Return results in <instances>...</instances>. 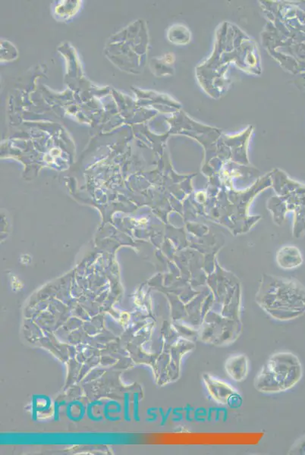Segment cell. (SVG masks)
Wrapping results in <instances>:
<instances>
[{
	"label": "cell",
	"instance_id": "1",
	"mask_svg": "<svg viewBox=\"0 0 305 455\" xmlns=\"http://www.w3.org/2000/svg\"><path fill=\"white\" fill-rule=\"evenodd\" d=\"M302 377V364L295 354L276 353L268 358L257 373L254 388L262 393H280L295 386Z\"/></svg>",
	"mask_w": 305,
	"mask_h": 455
},
{
	"label": "cell",
	"instance_id": "2",
	"mask_svg": "<svg viewBox=\"0 0 305 455\" xmlns=\"http://www.w3.org/2000/svg\"><path fill=\"white\" fill-rule=\"evenodd\" d=\"M202 379L208 394L217 404L232 406L242 403L240 394L228 382L210 373H204Z\"/></svg>",
	"mask_w": 305,
	"mask_h": 455
},
{
	"label": "cell",
	"instance_id": "3",
	"mask_svg": "<svg viewBox=\"0 0 305 455\" xmlns=\"http://www.w3.org/2000/svg\"><path fill=\"white\" fill-rule=\"evenodd\" d=\"M249 360L245 354H235L228 358L225 363L227 374L235 382H242L249 373Z\"/></svg>",
	"mask_w": 305,
	"mask_h": 455
},
{
	"label": "cell",
	"instance_id": "4",
	"mask_svg": "<svg viewBox=\"0 0 305 455\" xmlns=\"http://www.w3.org/2000/svg\"><path fill=\"white\" fill-rule=\"evenodd\" d=\"M86 407L79 400H73L68 404L66 407V416L72 422L78 423L85 416Z\"/></svg>",
	"mask_w": 305,
	"mask_h": 455
},
{
	"label": "cell",
	"instance_id": "5",
	"mask_svg": "<svg viewBox=\"0 0 305 455\" xmlns=\"http://www.w3.org/2000/svg\"><path fill=\"white\" fill-rule=\"evenodd\" d=\"M103 412L105 419H107L110 422H118V421L122 419L120 416H110V414H119V413L122 412V405H121L120 403L118 402L116 400H109L108 402L105 404Z\"/></svg>",
	"mask_w": 305,
	"mask_h": 455
},
{
	"label": "cell",
	"instance_id": "6",
	"mask_svg": "<svg viewBox=\"0 0 305 455\" xmlns=\"http://www.w3.org/2000/svg\"><path fill=\"white\" fill-rule=\"evenodd\" d=\"M33 410H34V419L36 420L37 412L48 411L51 405V400L48 396L43 395H36L33 396Z\"/></svg>",
	"mask_w": 305,
	"mask_h": 455
},
{
	"label": "cell",
	"instance_id": "7",
	"mask_svg": "<svg viewBox=\"0 0 305 455\" xmlns=\"http://www.w3.org/2000/svg\"><path fill=\"white\" fill-rule=\"evenodd\" d=\"M130 399H129V394H124V419L126 422H131L130 417Z\"/></svg>",
	"mask_w": 305,
	"mask_h": 455
},
{
	"label": "cell",
	"instance_id": "8",
	"mask_svg": "<svg viewBox=\"0 0 305 455\" xmlns=\"http://www.w3.org/2000/svg\"><path fill=\"white\" fill-rule=\"evenodd\" d=\"M96 400H95V401H93V402L90 403V404H88V407H87V416H88V417L89 418L91 421H93V422H100V421L103 420V417H104L103 415H101V416H96V415H95L94 413H93V411H94V410H93L94 409V406L96 404Z\"/></svg>",
	"mask_w": 305,
	"mask_h": 455
},
{
	"label": "cell",
	"instance_id": "9",
	"mask_svg": "<svg viewBox=\"0 0 305 455\" xmlns=\"http://www.w3.org/2000/svg\"><path fill=\"white\" fill-rule=\"evenodd\" d=\"M133 418L135 422L141 421L139 416V395L137 392L133 395Z\"/></svg>",
	"mask_w": 305,
	"mask_h": 455
},
{
	"label": "cell",
	"instance_id": "10",
	"mask_svg": "<svg viewBox=\"0 0 305 455\" xmlns=\"http://www.w3.org/2000/svg\"><path fill=\"white\" fill-rule=\"evenodd\" d=\"M64 403H65V401H62V402H61L60 404H59L58 401H56L55 413H54V420H59V407H60L61 406L63 405Z\"/></svg>",
	"mask_w": 305,
	"mask_h": 455
}]
</instances>
